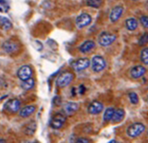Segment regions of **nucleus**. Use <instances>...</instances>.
Returning <instances> with one entry per match:
<instances>
[{"instance_id": "aec40b11", "label": "nucleus", "mask_w": 148, "mask_h": 143, "mask_svg": "<svg viewBox=\"0 0 148 143\" xmlns=\"http://www.w3.org/2000/svg\"><path fill=\"white\" fill-rule=\"evenodd\" d=\"M0 26H1L4 30H8L12 28V23L7 17L0 16Z\"/></svg>"}, {"instance_id": "1a4fd4ad", "label": "nucleus", "mask_w": 148, "mask_h": 143, "mask_svg": "<svg viewBox=\"0 0 148 143\" xmlns=\"http://www.w3.org/2000/svg\"><path fill=\"white\" fill-rule=\"evenodd\" d=\"M90 60L88 58H79V59L75 60L74 62H72V67L74 70L76 71H82L84 69L88 68L90 66Z\"/></svg>"}, {"instance_id": "b1692460", "label": "nucleus", "mask_w": 148, "mask_h": 143, "mask_svg": "<svg viewBox=\"0 0 148 143\" xmlns=\"http://www.w3.org/2000/svg\"><path fill=\"white\" fill-rule=\"evenodd\" d=\"M86 4L89 7L93 8H99L102 5V0H87Z\"/></svg>"}, {"instance_id": "39448f33", "label": "nucleus", "mask_w": 148, "mask_h": 143, "mask_svg": "<svg viewBox=\"0 0 148 143\" xmlns=\"http://www.w3.org/2000/svg\"><path fill=\"white\" fill-rule=\"evenodd\" d=\"M66 122V116L62 113H56L50 120V126L53 129H60Z\"/></svg>"}, {"instance_id": "473e14b6", "label": "nucleus", "mask_w": 148, "mask_h": 143, "mask_svg": "<svg viewBox=\"0 0 148 143\" xmlns=\"http://www.w3.org/2000/svg\"><path fill=\"white\" fill-rule=\"evenodd\" d=\"M29 143H38V142H36V141H34V142H29Z\"/></svg>"}, {"instance_id": "c756f323", "label": "nucleus", "mask_w": 148, "mask_h": 143, "mask_svg": "<svg viewBox=\"0 0 148 143\" xmlns=\"http://www.w3.org/2000/svg\"><path fill=\"white\" fill-rule=\"evenodd\" d=\"M85 91H86V88H85V86L83 85V84H81V85H79V87H78V93L79 94H84L85 93Z\"/></svg>"}, {"instance_id": "cd10ccee", "label": "nucleus", "mask_w": 148, "mask_h": 143, "mask_svg": "<svg viewBox=\"0 0 148 143\" xmlns=\"http://www.w3.org/2000/svg\"><path fill=\"white\" fill-rule=\"evenodd\" d=\"M76 143H91V141L90 139H88L86 137H80L76 140Z\"/></svg>"}, {"instance_id": "dca6fc26", "label": "nucleus", "mask_w": 148, "mask_h": 143, "mask_svg": "<svg viewBox=\"0 0 148 143\" xmlns=\"http://www.w3.org/2000/svg\"><path fill=\"white\" fill-rule=\"evenodd\" d=\"M36 110V107L35 105H27V106H24L23 108H21L20 111H19V115L22 118H26V117H29L30 115L35 112Z\"/></svg>"}, {"instance_id": "7c9ffc66", "label": "nucleus", "mask_w": 148, "mask_h": 143, "mask_svg": "<svg viewBox=\"0 0 148 143\" xmlns=\"http://www.w3.org/2000/svg\"><path fill=\"white\" fill-rule=\"evenodd\" d=\"M0 143H6V141L3 139V138H0Z\"/></svg>"}, {"instance_id": "a878e982", "label": "nucleus", "mask_w": 148, "mask_h": 143, "mask_svg": "<svg viewBox=\"0 0 148 143\" xmlns=\"http://www.w3.org/2000/svg\"><path fill=\"white\" fill-rule=\"evenodd\" d=\"M147 43H148V33H144L140 37V39H139L138 44L140 45V46H144V45H146Z\"/></svg>"}, {"instance_id": "2eb2a0df", "label": "nucleus", "mask_w": 148, "mask_h": 143, "mask_svg": "<svg viewBox=\"0 0 148 143\" xmlns=\"http://www.w3.org/2000/svg\"><path fill=\"white\" fill-rule=\"evenodd\" d=\"M95 48V42L93 40H86L79 46V51L81 53H88Z\"/></svg>"}, {"instance_id": "c85d7f7f", "label": "nucleus", "mask_w": 148, "mask_h": 143, "mask_svg": "<svg viewBox=\"0 0 148 143\" xmlns=\"http://www.w3.org/2000/svg\"><path fill=\"white\" fill-rule=\"evenodd\" d=\"M53 104L55 106H59L61 104V98L59 96H55L53 98Z\"/></svg>"}, {"instance_id": "0eeeda50", "label": "nucleus", "mask_w": 148, "mask_h": 143, "mask_svg": "<svg viewBox=\"0 0 148 143\" xmlns=\"http://www.w3.org/2000/svg\"><path fill=\"white\" fill-rule=\"evenodd\" d=\"M32 73H33V71L29 65H23L17 71V76L21 81H26V80L32 78Z\"/></svg>"}, {"instance_id": "6ab92c4d", "label": "nucleus", "mask_w": 148, "mask_h": 143, "mask_svg": "<svg viewBox=\"0 0 148 143\" xmlns=\"http://www.w3.org/2000/svg\"><path fill=\"white\" fill-rule=\"evenodd\" d=\"M115 109L113 107H108L107 109L104 111V115H103V120L104 122H109L112 120L113 115H114Z\"/></svg>"}, {"instance_id": "9b49d317", "label": "nucleus", "mask_w": 148, "mask_h": 143, "mask_svg": "<svg viewBox=\"0 0 148 143\" xmlns=\"http://www.w3.org/2000/svg\"><path fill=\"white\" fill-rule=\"evenodd\" d=\"M103 103L100 102V101H93L88 105L87 107V111H88L89 114L91 115H97L100 112H102L103 110Z\"/></svg>"}, {"instance_id": "f704fd0d", "label": "nucleus", "mask_w": 148, "mask_h": 143, "mask_svg": "<svg viewBox=\"0 0 148 143\" xmlns=\"http://www.w3.org/2000/svg\"><path fill=\"white\" fill-rule=\"evenodd\" d=\"M147 103H148V98H147Z\"/></svg>"}, {"instance_id": "393cba45", "label": "nucleus", "mask_w": 148, "mask_h": 143, "mask_svg": "<svg viewBox=\"0 0 148 143\" xmlns=\"http://www.w3.org/2000/svg\"><path fill=\"white\" fill-rule=\"evenodd\" d=\"M128 97H129V100L132 104L136 105V104L138 103L139 98H138V96H137V94L135 92H130L129 94H128Z\"/></svg>"}, {"instance_id": "7ed1b4c3", "label": "nucleus", "mask_w": 148, "mask_h": 143, "mask_svg": "<svg viewBox=\"0 0 148 143\" xmlns=\"http://www.w3.org/2000/svg\"><path fill=\"white\" fill-rule=\"evenodd\" d=\"M91 68L94 72L98 73V72H101L105 69L106 67V61L102 56L100 55H95L94 57L92 58L91 60Z\"/></svg>"}, {"instance_id": "9d476101", "label": "nucleus", "mask_w": 148, "mask_h": 143, "mask_svg": "<svg viewBox=\"0 0 148 143\" xmlns=\"http://www.w3.org/2000/svg\"><path fill=\"white\" fill-rule=\"evenodd\" d=\"M2 49H3L4 52H6V53L12 54V53H15V52L18 50L19 45L17 42H15V41L9 39V40H6L3 42V44H2Z\"/></svg>"}, {"instance_id": "2f4dec72", "label": "nucleus", "mask_w": 148, "mask_h": 143, "mask_svg": "<svg viewBox=\"0 0 148 143\" xmlns=\"http://www.w3.org/2000/svg\"><path fill=\"white\" fill-rule=\"evenodd\" d=\"M108 143H119L118 141H116V140H111L110 142H108Z\"/></svg>"}, {"instance_id": "72a5a7b5", "label": "nucleus", "mask_w": 148, "mask_h": 143, "mask_svg": "<svg viewBox=\"0 0 148 143\" xmlns=\"http://www.w3.org/2000/svg\"><path fill=\"white\" fill-rule=\"evenodd\" d=\"M132 1H138V0H132Z\"/></svg>"}, {"instance_id": "4be33fe9", "label": "nucleus", "mask_w": 148, "mask_h": 143, "mask_svg": "<svg viewBox=\"0 0 148 143\" xmlns=\"http://www.w3.org/2000/svg\"><path fill=\"white\" fill-rule=\"evenodd\" d=\"M35 130H36V123L34 122V121H31V122H29L27 125H26L24 131L27 135H33Z\"/></svg>"}, {"instance_id": "6e6552de", "label": "nucleus", "mask_w": 148, "mask_h": 143, "mask_svg": "<svg viewBox=\"0 0 148 143\" xmlns=\"http://www.w3.org/2000/svg\"><path fill=\"white\" fill-rule=\"evenodd\" d=\"M91 20H92V18H91V16L89 14H87V13H81V14H79L76 17L75 23L78 28H84L90 24Z\"/></svg>"}, {"instance_id": "f8f14e48", "label": "nucleus", "mask_w": 148, "mask_h": 143, "mask_svg": "<svg viewBox=\"0 0 148 143\" xmlns=\"http://www.w3.org/2000/svg\"><path fill=\"white\" fill-rule=\"evenodd\" d=\"M123 11H124V8H123V6H121V5H117V6H115V7H113L109 15V19L111 22L115 23L116 21H118L119 18L122 16Z\"/></svg>"}, {"instance_id": "20e7f679", "label": "nucleus", "mask_w": 148, "mask_h": 143, "mask_svg": "<svg viewBox=\"0 0 148 143\" xmlns=\"http://www.w3.org/2000/svg\"><path fill=\"white\" fill-rule=\"evenodd\" d=\"M74 78V74L72 72H69V71H66V72H63L59 76L57 77V80H56V83H57V86L59 87H66L69 84L72 82Z\"/></svg>"}, {"instance_id": "f257e3e1", "label": "nucleus", "mask_w": 148, "mask_h": 143, "mask_svg": "<svg viewBox=\"0 0 148 143\" xmlns=\"http://www.w3.org/2000/svg\"><path fill=\"white\" fill-rule=\"evenodd\" d=\"M144 131H145V125L143 123L136 122L130 125L127 128V131L126 132H127V135L130 138H136L138 136H140Z\"/></svg>"}, {"instance_id": "4468645a", "label": "nucleus", "mask_w": 148, "mask_h": 143, "mask_svg": "<svg viewBox=\"0 0 148 143\" xmlns=\"http://www.w3.org/2000/svg\"><path fill=\"white\" fill-rule=\"evenodd\" d=\"M79 108V104L76 103V102H67L66 104L64 105L63 107V111L66 115L70 116V115H73L76 111L78 110Z\"/></svg>"}, {"instance_id": "5701e85b", "label": "nucleus", "mask_w": 148, "mask_h": 143, "mask_svg": "<svg viewBox=\"0 0 148 143\" xmlns=\"http://www.w3.org/2000/svg\"><path fill=\"white\" fill-rule=\"evenodd\" d=\"M140 59L143 64L148 65V47L143 48L140 52Z\"/></svg>"}, {"instance_id": "f3484780", "label": "nucleus", "mask_w": 148, "mask_h": 143, "mask_svg": "<svg viewBox=\"0 0 148 143\" xmlns=\"http://www.w3.org/2000/svg\"><path fill=\"white\" fill-rule=\"evenodd\" d=\"M124 117H125V111L121 108H118V109H115L114 115H113V118L111 121L113 123H119L123 120Z\"/></svg>"}, {"instance_id": "423d86ee", "label": "nucleus", "mask_w": 148, "mask_h": 143, "mask_svg": "<svg viewBox=\"0 0 148 143\" xmlns=\"http://www.w3.org/2000/svg\"><path fill=\"white\" fill-rule=\"evenodd\" d=\"M20 106H21V102L20 100L16 98H13L8 100L7 102L4 104V110L9 113H16V112L20 111Z\"/></svg>"}, {"instance_id": "bb28decb", "label": "nucleus", "mask_w": 148, "mask_h": 143, "mask_svg": "<svg viewBox=\"0 0 148 143\" xmlns=\"http://www.w3.org/2000/svg\"><path fill=\"white\" fill-rule=\"evenodd\" d=\"M140 23L144 28L148 29V16H141L140 17Z\"/></svg>"}, {"instance_id": "ddd939ff", "label": "nucleus", "mask_w": 148, "mask_h": 143, "mask_svg": "<svg viewBox=\"0 0 148 143\" xmlns=\"http://www.w3.org/2000/svg\"><path fill=\"white\" fill-rule=\"evenodd\" d=\"M145 73H146V68L142 65H137V66H134L133 68H131L130 76L133 79H138V78L142 77Z\"/></svg>"}, {"instance_id": "f03ea898", "label": "nucleus", "mask_w": 148, "mask_h": 143, "mask_svg": "<svg viewBox=\"0 0 148 143\" xmlns=\"http://www.w3.org/2000/svg\"><path fill=\"white\" fill-rule=\"evenodd\" d=\"M116 38H117L116 34L110 33V32H107V31H103L102 33H100L98 36V43L100 46L107 47L112 44V43L116 40Z\"/></svg>"}, {"instance_id": "412c9836", "label": "nucleus", "mask_w": 148, "mask_h": 143, "mask_svg": "<svg viewBox=\"0 0 148 143\" xmlns=\"http://www.w3.org/2000/svg\"><path fill=\"white\" fill-rule=\"evenodd\" d=\"M34 85H35V81H34L33 78H30V79L26 80V81H22V83H21V87L24 90L32 89L34 87Z\"/></svg>"}, {"instance_id": "a211bd4d", "label": "nucleus", "mask_w": 148, "mask_h": 143, "mask_svg": "<svg viewBox=\"0 0 148 143\" xmlns=\"http://www.w3.org/2000/svg\"><path fill=\"white\" fill-rule=\"evenodd\" d=\"M125 25H126V28H127L128 30H130V31H134V30L137 28V26H138V21H137L135 18H133V17H130V18L126 19Z\"/></svg>"}]
</instances>
